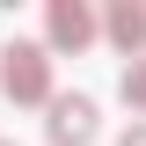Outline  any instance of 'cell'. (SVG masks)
<instances>
[{
	"instance_id": "obj_1",
	"label": "cell",
	"mask_w": 146,
	"mask_h": 146,
	"mask_svg": "<svg viewBox=\"0 0 146 146\" xmlns=\"http://www.w3.org/2000/svg\"><path fill=\"white\" fill-rule=\"evenodd\" d=\"M0 88H7V102H51V44H7Z\"/></svg>"
},
{
	"instance_id": "obj_2",
	"label": "cell",
	"mask_w": 146,
	"mask_h": 146,
	"mask_svg": "<svg viewBox=\"0 0 146 146\" xmlns=\"http://www.w3.org/2000/svg\"><path fill=\"white\" fill-rule=\"evenodd\" d=\"M44 131H51V146H95V102L88 95H51V117H44Z\"/></svg>"
},
{
	"instance_id": "obj_3",
	"label": "cell",
	"mask_w": 146,
	"mask_h": 146,
	"mask_svg": "<svg viewBox=\"0 0 146 146\" xmlns=\"http://www.w3.org/2000/svg\"><path fill=\"white\" fill-rule=\"evenodd\" d=\"M95 29H102V22H95L80 0H51V15H44L51 51H88V44H95Z\"/></svg>"
},
{
	"instance_id": "obj_4",
	"label": "cell",
	"mask_w": 146,
	"mask_h": 146,
	"mask_svg": "<svg viewBox=\"0 0 146 146\" xmlns=\"http://www.w3.org/2000/svg\"><path fill=\"white\" fill-rule=\"evenodd\" d=\"M102 36H110L124 58H131V51H146V7H139V0H117V7L102 15Z\"/></svg>"
},
{
	"instance_id": "obj_5",
	"label": "cell",
	"mask_w": 146,
	"mask_h": 146,
	"mask_svg": "<svg viewBox=\"0 0 146 146\" xmlns=\"http://www.w3.org/2000/svg\"><path fill=\"white\" fill-rule=\"evenodd\" d=\"M117 95H124V102H131V110L146 117V58H131V66L117 73Z\"/></svg>"
},
{
	"instance_id": "obj_6",
	"label": "cell",
	"mask_w": 146,
	"mask_h": 146,
	"mask_svg": "<svg viewBox=\"0 0 146 146\" xmlns=\"http://www.w3.org/2000/svg\"><path fill=\"white\" fill-rule=\"evenodd\" d=\"M117 146H146V124H131V131H124V139H117Z\"/></svg>"
},
{
	"instance_id": "obj_7",
	"label": "cell",
	"mask_w": 146,
	"mask_h": 146,
	"mask_svg": "<svg viewBox=\"0 0 146 146\" xmlns=\"http://www.w3.org/2000/svg\"><path fill=\"white\" fill-rule=\"evenodd\" d=\"M0 146H7V139H0Z\"/></svg>"
}]
</instances>
